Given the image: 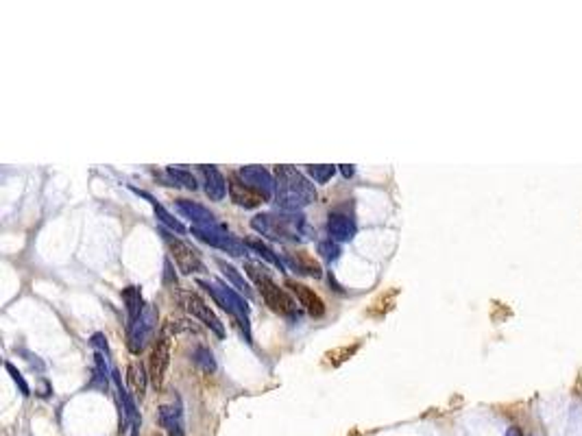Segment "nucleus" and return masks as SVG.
Returning <instances> with one entry per match:
<instances>
[{
    "instance_id": "nucleus-27",
    "label": "nucleus",
    "mask_w": 582,
    "mask_h": 436,
    "mask_svg": "<svg viewBox=\"0 0 582 436\" xmlns=\"http://www.w3.org/2000/svg\"><path fill=\"white\" fill-rule=\"evenodd\" d=\"M5 369H7V371L11 373V378H13V382H16V384L20 386V390H22V395H24V397H26V395H31V388H28V384L24 382V378H22V373H20V371H18L16 367H13L11 363H5Z\"/></svg>"
},
{
    "instance_id": "nucleus-22",
    "label": "nucleus",
    "mask_w": 582,
    "mask_h": 436,
    "mask_svg": "<svg viewBox=\"0 0 582 436\" xmlns=\"http://www.w3.org/2000/svg\"><path fill=\"white\" fill-rule=\"evenodd\" d=\"M168 177L173 179V186H184L188 190H197V179L186 168H168Z\"/></svg>"
},
{
    "instance_id": "nucleus-13",
    "label": "nucleus",
    "mask_w": 582,
    "mask_h": 436,
    "mask_svg": "<svg viewBox=\"0 0 582 436\" xmlns=\"http://www.w3.org/2000/svg\"><path fill=\"white\" fill-rule=\"evenodd\" d=\"M355 220L345 214V212H332L330 218H327V234H330L332 240H336V243H349V240L355 238Z\"/></svg>"
},
{
    "instance_id": "nucleus-12",
    "label": "nucleus",
    "mask_w": 582,
    "mask_h": 436,
    "mask_svg": "<svg viewBox=\"0 0 582 436\" xmlns=\"http://www.w3.org/2000/svg\"><path fill=\"white\" fill-rule=\"evenodd\" d=\"M286 286L290 288V293L294 295L297 302H299V306L310 314V317H315V319L323 317V314H325V304H323V299L315 290L308 288V286L301 284V281H294V279H288Z\"/></svg>"
},
{
    "instance_id": "nucleus-21",
    "label": "nucleus",
    "mask_w": 582,
    "mask_h": 436,
    "mask_svg": "<svg viewBox=\"0 0 582 436\" xmlns=\"http://www.w3.org/2000/svg\"><path fill=\"white\" fill-rule=\"evenodd\" d=\"M216 264H218V268L222 270V275H225L233 286H236V290L240 293V295H251V288H249V284L245 281V277L238 273V268H233L231 264H227L225 260H216Z\"/></svg>"
},
{
    "instance_id": "nucleus-24",
    "label": "nucleus",
    "mask_w": 582,
    "mask_h": 436,
    "mask_svg": "<svg viewBox=\"0 0 582 436\" xmlns=\"http://www.w3.org/2000/svg\"><path fill=\"white\" fill-rule=\"evenodd\" d=\"M317 251H319V255L325 262H334V260H338V255H340V247H338L336 240H332V238L321 240Z\"/></svg>"
},
{
    "instance_id": "nucleus-17",
    "label": "nucleus",
    "mask_w": 582,
    "mask_h": 436,
    "mask_svg": "<svg viewBox=\"0 0 582 436\" xmlns=\"http://www.w3.org/2000/svg\"><path fill=\"white\" fill-rule=\"evenodd\" d=\"M127 382H129V388L133 390V395L136 397H144L146 393V384H148V373L144 369V365L140 363V360H131L129 367H127Z\"/></svg>"
},
{
    "instance_id": "nucleus-14",
    "label": "nucleus",
    "mask_w": 582,
    "mask_h": 436,
    "mask_svg": "<svg viewBox=\"0 0 582 436\" xmlns=\"http://www.w3.org/2000/svg\"><path fill=\"white\" fill-rule=\"evenodd\" d=\"M283 264H286L288 268H292L297 275H308V277H323V268L321 264L312 258V255L299 251V253H292V251H286L283 253Z\"/></svg>"
},
{
    "instance_id": "nucleus-20",
    "label": "nucleus",
    "mask_w": 582,
    "mask_h": 436,
    "mask_svg": "<svg viewBox=\"0 0 582 436\" xmlns=\"http://www.w3.org/2000/svg\"><path fill=\"white\" fill-rule=\"evenodd\" d=\"M247 247L256 251V253L260 255V258H264V260H268L271 264L279 266V270L286 268V264H283V258H279V255H277L271 247H268L266 243H262V240H258V238H249V240H247Z\"/></svg>"
},
{
    "instance_id": "nucleus-28",
    "label": "nucleus",
    "mask_w": 582,
    "mask_h": 436,
    "mask_svg": "<svg viewBox=\"0 0 582 436\" xmlns=\"http://www.w3.org/2000/svg\"><path fill=\"white\" fill-rule=\"evenodd\" d=\"M340 171H342V175H345V177H351V175H353V166H349V164H342Z\"/></svg>"
},
{
    "instance_id": "nucleus-10",
    "label": "nucleus",
    "mask_w": 582,
    "mask_h": 436,
    "mask_svg": "<svg viewBox=\"0 0 582 436\" xmlns=\"http://www.w3.org/2000/svg\"><path fill=\"white\" fill-rule=\"evenodd\" d=\"M238 177H240L249 188L264 194L266 199H271L277 190V182L273 179V175L262 166H242L238 171Z\"/></svg>"
},
{
    "instance_id": "nucleus-19",
    "label": "nucleus",
    "mask_w": 582,
    "mask_h": 436,
    "mask_svg": "<svg viewBox=\"0 0 582 436\" xmlns=\"http://www.w3.org/2000/svg\"><path fill=\"white\" fill-rule=\"evenodd\" d=\"M123 299H125V304H127L129 323L140 319V314L144 312V304H142V293H140L138 286H129V288H125L123 290Z\"/></svg>"
},
{
    "instance_id": "nucleus-9",
    "label": "nucleus",
    "mask_w": 582,
    "mask_h": 436,
    "mask_svg": "<svg viewBox=\"0 0 582 436\" xmlns=\"http://www.w3.org/2000/svg\"><path fill=\"white\" fill-rule=\"evenodd\" d=\"M153 329H155V310L153 308H144V312L140 314V319L129 323V349L133 354H140L144 349L146 340L151 338Z\"/></svg>"
},
{
    "instance_id": "nucleus-26",
    "label": "nucleus",
    "mask_w": 582,
    "mask_h": 436,
    "mask_svg": "<svg viewBox=\"0 0 582 436\" xmlns=\"http://www.w3.org/2000/svg\"><path fill=\"white\" fill-rule=\"evenodd\" d=\"M194 360H197V365L203 367V371H214L216 369V363H214V356L210 349H205V347H199L197 354H194Z\"/></svg>"
},
{
    "instance_id": "nucleus-23",
    "label": "nucleus",
    "mask_w": 582,
    "mask_h": 436,
    "mask_svg": "<svg viewBox=\"0 0 582 436\" xmlns=\"http://www.w3.org/2000/svg\"><path fill=\"white\" fill-rule=\"evenodd\" d=\"M153 207H155V214H157V218H159V220H161L164 225H166V227H168L170 232H177V234H184V232H186V227H184V225L179 223V220H177V218H175V216H173V214L168 212V209L164 207V205H159L157 201H153Z\"/></svg>"
},
{
    "instance_id": "nucleus-8",
    "label": "nucleus",
    "mask_w": 582,
    "mask_h": 436,
    "mask_svg": "<svg viewBox=\"0 0 582 436\" xmlns=\"http://www.w3.org/2000/svg\"><path fill=\"white\" fill-rule=\"evenodd\" d=\"M184 306H186V310L192 314L194 319H199L205 327H210L216 336H220V338L225 336V327H222V323L218 321V317L212 312V308L207 306L197 293H186L184 295Z\"/></svg>"
},
{
    "instance_id": "nucleus-1",
    "label": "nucleus",
    "mask_w": 582,
    "mask_h": 436,
    "mask_svg": "<svg viewBox=\"0 0 582 436\" xmlns=\"http://www.w3.org/2000/svg\"><path fill=\"white\" fill-rule=\"evenodd\" d=\"M251 227L258 234L279 240V243H308L315 238V229L310 227L303 214L299 212H266L251 220Z\"/></svg>"
},
{
    "instance_id": "nucleus-16",
    "label": "nucleus",
    "mask_w": 582,
    "mask_h": 436,
    "mask_svg": "<svg viewBox=\"0 0 582 436\" xmlns=\"http://www.w3.org/2000/svg\"><path fill=\"white\" fill-rule=\"evenodd\" d=\"M201 175H203V182H205V192H207V197L214 199V201H220V199H225V192H227V179L220 175L218 168L214 166H199Z\"/></svg>"
},
{
    "instance_id": "nucleus-4",
    "label": "nucleus",
    "mask_w": 582,
    "mask_h": 436,
    "mask_svg": "<svg viewBox=\"0 0 582 436\" xmlns=\"http://www.w3.org/2000/svg\"><path fill=\"white\" fill-rule=\"evenodd\" d=\"M201 288H205L207 293L212 295L214 302L225 310L229 312L231 317L238 321V325L242 327V332H245V338L247 342H251V325H249V306L245 302V297L240 293H236L231 290L229 286L225 284H220V281H210V279H199L197 281Z\"/></svg>"
},
{
    "instance_id": "nucleus-11",
    "label": "nucleus",
    "mask_w": 582,
    "mask_h": 436,
    "mask_svg": "<svg viewBox=\"0 0 582 436\" xmlns=\"http://www.w3.org/2000/svg\"><path fill=\"white\" fill-rule=\"evenodd\" d=\"M227 186H229V197L236 205H240L245 209H256L260 207L262 203H266L268 199L264 197V194L256 192L253 188H249L240 177L238 175H231L227 179Z\"/></svg>"
},
{
    "instance_id": "nucleus-2",
    "label": "nucleus",
    "mask_w": 582,
    "mask_h": 436,
    "mask_svg": "<svg viewBox=\"0 0 582 436\" xmlns=\"http://www.w3.org/2000/svg\"><path fill=\"white\" fill-rule=\"evenodd\" d=\"M275 199L281 212H299L312 201H317L315 184H310L308 179L292 166H277L275 168Z\"/></svg>"
},
{
    "instance_id": "nucleus-18",
    "label": "nucleus",
    "mask_w": 582,
    "mask_h": 436,
    "mask_svg": "<svg viewBox=\"0 0 582 436\" xmlns=\"http://www.w3.org/2000/svg\"><path fill=\"white\" fill-rule=\"evenodd\" d=\"M157 421L161 428H166L170 432V436H184L182 410H179V406H161L157 412Z\"/></svg>"
},
{
    "instance_id": "nucleus-25",
    "label": "nucleus",
    "mask_w": 582,
    "mask_h": 436,
    "mask_svg": "<svg viewBox=\"0 0 582 436\" xmlns=\"http://www.w3.org/2000/svg\"><path fill=\"white\" fill-rule=\"evenodd\" d=\"M308 173H310V177L315 179L317 184H325V182H330V179L334 177L336 168L330 166V164H321V166H308Z\"/></svg>"
},
{
    "instance_id": "nucleus-15",
    "label": "nucleus",
    "mask_w": 582,
    "mask_h": 436,
    "mask_svg": "<svg viewBox=\"0 0 582 436\" xmlns=\"http://www.w3.org/2000/svg\"><path fill=\"white\" fill-rule=\"evenodd\" d=\"M177 209L182 212L186 218L192 220V227H212V225H218L216 216L210 212L207 207L194 203V201H186V199H179L177 201Z\"/></svg>"
},
{
    "instance_id": "nucleus-7",
    "label": "nucleus",
    "mask_w": 582,
    "mask_h": 436,
    "mask_svg": "<svg viewBox=\"0 0 582 436\" xmlns=\"http://www.w3.org/2000/svg\"><path fill=\"white\" fill-rule=\"evenodd\" d=\"M168 365H170V338L166 332H161L151 349V358H148V378H151L155 388L164 386Z\"/></svg>"
},
{
    "instance_id": "nucleus-6",
    "label": "nucleus",
    "mask_w": 582,
    "mask_h": 436,
    "mask_svg": "<svg viewBox=\"0 0 582 436\" xmlns=\"http://www.w3.org/2000/svg\"><path fill=\"white\" fill-rule=\"evenodd\" d=\"M192 236H197L201 243L205 245H210V247H216L220 251H227L229 255H236V258H240V255L247 253V243H242V240H238L229 234V229L225 227V225H212V227H192L190 229Z\"/></svg>"
},
{
    "instance_id": "nucleus-5",
    "label": "nucleus",
    "mask_w": 582,
    "mask_h": 436,
    "mask_svg": "<svg viewBox=\"0 0 582 436\" xmlns=\"http://www.w3.org/2000/svg\"><path fill=\"white\" fill-rule=\"evenodd\" d=\"M161 238H164V243H166L177 268L182 270L184 275H192V273H201V270H205L201 253L194 249L190 243H186V240H182L179 236H173L166 229H161Z\"/></svg>"
},
{
    "instance_id": "nucleus-3",
    "label": "nucleus",
    "mask_w": 582,
    "mask_h": 436,
    "mask_svg": "<svg viewBox=\"0 0 582 436\" xmlns=\"http://www.w3.org/2000/svg\"><path fill=\"white\" fill-rule=\"evenodd\" d=\"M245 270L260 288L264 304L271 308L275 314H279V317H288V319L297 317V302L286 290L279 288V286L275 284V279H273V275H271V270H268L264 264L245 262Z\"/></svg>"
}]
</instances>
